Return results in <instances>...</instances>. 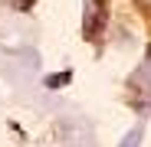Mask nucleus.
Listing matches in <instances>:
<instances>
[{"label":"nucleus","instance_id":"1","mask_svg":"<svg viewBox=\"0 0 151 147\" xmlns=\"http://www.w3.org/2000/svg\"><path fill=\"white\" fill-rule=\"evenodd\" d=\"M105 26V0H86V36L95 39Z\"/></svg>","mask_w":151,"mask_h":147},{"label":"nucleus","instance_id":"4","mask_svg":"<svg viewBox=\"0 0 151 147\" xmlns=\"http://www.w3.org/2000/svg\"><path fill=\"white\" fill-rule=\"evenodd\" d=\"M13 7H17V10H30L33 0H13Z\"/></svg>","mask_w":151,"mask_h":147},{"label":"nucleus","instance_id":"2","mask_svg":"<svg viewBox=\"0 0 151 147\" xmlns=\"http://www.w3.org/2000/svg\"><path fill=\"white\" fill-rule=\"evenodd\" d=\"M72 75H69V72H59V75H53V79H49V85H53V88H59V85H66Z\"/></svg>","mask_w":151,"mask_h":147},{"label":"nucleus","instance_id":"3","mask_svg":"<svg viewBox=\"0 0 151 147\" xmlns=\"http://www.w3.org/2000/svg\"><path fill=\"white\" fill-rule=\"evenodd\" d=\"M138 141H141V131H132V134H128V141H125L122 147H138Z\"/></svg>","mask_w":151,"mask_h":147}]
</instances>
